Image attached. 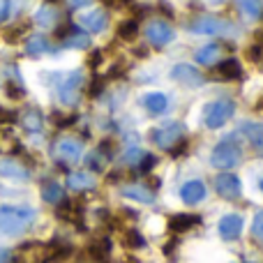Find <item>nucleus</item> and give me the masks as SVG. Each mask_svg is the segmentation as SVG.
Here are the masks:
<instances>
[{"label": "nucleus", "mask_w": 263, "mask_h": 263, "mask_svg": "<svg viewBox=\"0 0 263 263\" xmlns=\"http://www.w3.org/2000/svg\"><path fill=\"white\" fill-rule=\"evenodd\" d=\"M219 60V46L217 44H208L203 46V49L196 51V63L201 65H213Z\"/></svg>", "instance_id": "5701e85b"}, {"label": "nucleus", "mask_w": 263, "mask_h": 263, "mask_svg": "<svg viewBox=\"0 0 263 263\" xmlns=\"http://www.w3.org/2000/svg\"><path fill=\"white\" fill-rule=\"evenodd\" d=\"M0 176L9 178V180H26L28 168H23L21 164L14 162V159H3V162H0Z\"/></svg>", "instance_id": "2eb2a0df"}, {"label": "nucleus", "mask_w": 263, "mask_h": 263, "mask_svg": "<svg viewBox=\"0 0 263 263\" xmlns=\"http://www.w3.org/2000/svg\"><path fill=\"white\" fill-rule=\"evenodd\" d=\"M21 125L26 132H30V134H37V132H42L44 127V118H42V114L37 109H28L26 114H23L21 118Z\"/></svg>", "instance_id": "6ab92c4d"}, {"label": "nucleus", "mask_w": 263, "mask_h": 263, "mask_svg": "<svg viewBox=\"0 0 263 263\" xmlns=\"http://www.w3.org/2000/svg\"><path fill=\"white\" fill-rule=\"evenodd\" d=\"M81 153H83V143L79 139H74V136H65V139H60L58 143H55V155H58V159H63V162H67V164H77L79 159H81Z\"/></svg>", "instance_id": "6e6552de"}, {"label": "nucleus", "mask_w": 263, "mask_h": 263, "mask_svg": "<svg viewBox=\"0 0 263 263\" xmlns=\"http://www.w3.org/2000/svg\"><path fill=\"white\" fill-rule=\"evenodd\" d=\"M153 164H155V157H150V155H145V157H143V162H141V166H139V171H141V173L150 171V168H153Z\"/></svg>", "instance_id": "f704fd0d"}, {"label": "nucleus", "mask_w": 263, "mask_h": 263, "mask_svg": "<svg viewBox=\"0 0 263 263\" xmlns=\"http://www.w3.org/2000/svg\"><path fill=\"white\" fill-rule=\"evenodd\" d=\"M233 111H236L233 102H229V100L213 102V104H208V109H205V114H203V125L208 129L224 127V125L229 123V118L233 116Z\"/></svg>", "instance_id": "7ed1b4c3"}, {"label": "nucleus", "mask_w": 263, "mask_h": 263, "mask_svg": "<svg viewBox=\"0 0 263 263\" xmlns=\"http://www.w3.org/2000/svg\"><path fill=\"white\" fill-rule=\"evenodd\" d=\"M9 261V254L7 252H0V263H7Z\"/></svg>", "instance_id": "4c0bfd02"}, {"label": "nucleus", "mask_w": 263, "mask_h": 263, "mask_svg": "<svg viewBox=\"0 0 263 263\" xmlns=\"http://www.w3.org/2000/svg\"><path fill=\"white\" fill-rule=\"evenodd\" d=\"M49 3H55V0H49Z\"/></svg>", "instance_id": "79ce46f5"}, {"label": "nucleus", "mask_w": 263, "mask_h": 263, "mask_svg": "<svg viewBox=\"0 0 263 263\" xmlns=\"http://www.w3.org/2000/svg\"><path fill=\"white\" fill-rule=\"evenodd\" d=\"M259 187H261V192H263V178H261V182H259Z\"/></svg>", "instance_id": "ea45409f"}, {"label": "nucleus", "mask_w": 263, "mask_h": 263, "mask_svg": "<svg viewBox=\"0 0 263 263\" xmlns=\"http://www.w3.org/2000/svg\"><path fill=\"white\" fill-rule=\"evenodd\" d=\"M90 256L95 261H106V256H109V242H95V245H90Z\"/></svg>", "instance_id": "7c9ffc66"}, {"label": "nucleus", "mask_w": 263, "mask_h": 263, "mask_svg": "<svg viewBox=\"0 0 263 263\" xmlns=\"http://www.w3.org/2000/svg\"><path fill=\"white\" fill-rule=\"evenodd\" d=\"M180 136H182L180 123H166V125H162V127L153 129L150 139H153L159 148H171V145H176V141L180 139Z\"/></svg>", "instance_id": "1a4fd4ad"}, {"label": "nucleus", "mask_w": 263, "mask_h": 263, "mask_svg": "<svg viewBox=\"0 0 263 263\" xmlns=\"http://www.w3.org/2000/svg\"><path fill=\"white\" fill-rule=\"evenodd\" d=\"M180 199L185 201L187 205H196L205 199V185L201 180H190L182 185L180 190Z\"/></svg>", "instance_id": "ddd939ff"}, {"label": "nucleus", "mask_w": 263, "mask_h": 263, "mask_svg": "<svg viewBox=\"0 0 263 263\" xmlns=\"http://www.w3.org/2000/svg\"><path fill=\"white\" fill-rule=\"evenodd\" d=\"M9 14V0H0V21Z\"/></svg>", "instance_id": "e433bc0d"}, {"label": "nucleus", "mask_w": 263, "mask_h": 263, "mask_svg": "<svg viewBox=\"0 0 263 263\" xmlns=\"http://www.w3.org/2000/svg\"><path fill=\"white\" fill-rule=\"evenodd\" d=\"M81 86H83V74L81 72H69L67 77L60 81V86H58L60 104H65V106L77 104L79 92H81Z\"/></svg>", "instance_id": "20e7f679"}, {"label": "nucleus", "mask_w": 263, "mask_h": 263, "mask_svg": "<svg viewBox=\"0 0 263 263\" xmlns=\"http://www.w3.org/2000/svg\"><path fill=\"white\" fill-rule=\"evenodd\" d=\"M240 157H242V150L238 148L231 139H227L213 148V153H210V164H213L215 168H231L240 162Z\"/></svg>", "instance_id": "f03ea898"}, {"label": "nucleus", "mask_w": 263, "mask_h": 263, "mask_svg": "<svg viewBox=\"0 0 263 263\" xmlns=\"http://www.w3.org/2000/svg\"><path fill=\"white\" fill-rule=\"evenodd\" d=\"M35 21L40 23L42 28L53 26V23H55V9H51V7H40V9L35 12Z\"/></svg>", "instance_id": "bb28decb"}, {"label": "nucleus", "mask_w": 263, "mask_h": 263, "mask_svg": "<svg viewBox=\"0 0 263 263\" xmlns=\"http://www.w3.org/2000/svg\"><path fill=\"white\" fill-rule=\"evenodd\" d=\"M35 219V210L23 205H0V238H16Z\"/></svg>", "instance_id": "f257e3e1"}, {"label": "nucleus", "mask_w": 263, "mask_h": 263, "mask_svg": "<svg viewBox=\"0 0 263 263\" xmlns=\"http://www.w3.org/2000/svg\"><path fill=\"white\" fill-rule=\"evenodd\" d=\"M141 104H143V109L148 111V114L164 116L168 111V97L164 95V92H145V95L141 97Z\"/></svg>", "instance_id": "f8f14e48"}, {"label": "nucleus", "mask_w": 263, "mask_h": 263, "mask_svg": "<svg viewBox=\"0 0 263 263\" xmlns=\"http://www.w3.org/2000/svg\"><path fill=\"white\" fill-rule=\"evenodd\" d=\"M92 0H67V5L72 9H79V7H86V5H90Z\"/></svg>", "instance_id": "c9c22d12"}, {"label": "nucleus", "mask_w": 263, "mask_h": 263, "mask_svg": "<svg viewBox=\"0 0 263 263\" xmlns=\"http://www.w3.org/2000/svg\"><path fill=\"white\" fill-rule=\"evenodd\" d=\"M199 224V217H194V215H176V217L168 222V229L176 233H185L190 231L192 227H196Z\"/></svg>", "instance_id": "412c9836"}, {"label": "nucleus", "mask_w": 263, "mask_h": 263, "mask_svg": "<svg viewBox=\"0 0 263 263\" xmlns=\"http://www.w3.org/2000/svg\"><path fill=\"white\" fill-rule=\"evenodd\" d=\"M238 9L245 14L247 18H259L263 12V3L261 0H236Z\"/></svg>", "instance_id": "4be33fe9"}, {"label": "nucleus", "mask_w": 263, "mask_h": 263, "mask_svg": "<svg viewBox=\"0 0 263 263\" xmlns=\"http://www.w3.org/2000/svg\"><path fill=\"white\" fill-rule=\"evenodd\" d=\"M123 242L129 247V250H141V247L145 245V240H143V236H141L139 231H125V236H123Z\"/></svg>", "instance_id": "c756f323"}, {"label": "nucleus", "mask_w": 263, "mask_h": 263, "mask_svg": "<svg viewBox=\"0 0 263 263\" xmlns=\"http://www.w3.org/2000/svg\"><path fill=\"white\" fill-rule=\"evenodd\" d=\"M26 32H28V23H18V26H14V28H7V30H5V42H7V44H18Z\"/></svg>", "instance_id": "a878e982"}, {"label": "nucleus", "mask_w": 263, "mask_h": 263, "mask_svg": "<svg viewBox=\"0 0 263 263\" xmlns=\"http://www.w3.org/2000/svg\"><path fill=\"white\" fill-rule=\"evenodd\" d=\"M88 44H90V40L81 32H69L65 37V46H72V49H88Z\"/></svg>", "instance_id": "c85d7f7f"}, {"label": "nucleus", "mask_w": 263, "mask_h": 263, "mask_svg": "<svg viewBox=\"0 0 263 263\" xmlns=\"http://www.w3.org/2000/svg\"><path fill=\"white\" fill-rule=\"evenodd\" d=\"M242 229H245V219L238 213H229L219 219V236H222L224 240H236V238H240Z\"/></svg>", "instance_id": "9d476101"}, {"label": "nucleus", "mask_w": 263, "mask_h": 263, "mask_svg": "<svg viewBox=\"0 0 263 263\" xmlns=\"http://www.w3.org/2000/svg\"><path fill=\"white\" fill-rule=\"evenodd\" d=\"M215 77L224 79V81H236V79L242 77L240 65H238L236 60H224V63L217 65V69H215Z\"/></svg>", "instance_id": "f3484780"}, {"label": "nucleus", "mask_w": 263, "mask_h": 263, "mask_svg": "<svg viewBox=\"0 0 263 263\" xmlns=\"http://www.w3.org/2000/svg\"><path fill=\"white\" fill-rule=\"evenodd\" d=\"M171 79L185 88H196L203 83V74H201L199 69H194V65H187V63L176 65V67L171 69Z\"/></svg>", "instance_id": "0eeeda50"}, {"label": "nucleus", "mask_w": 263, "mask_h": 263, "mask_svg": "<svg viewBox=\"0 0 263 263\" xmlns=\"http://www.w3.org/2000/svg\"><path fill=\"white\" fill-rule=\"evenodd\" d=\"M252 236L259 242H263V210L254 217V224H252Z\"/></svg>", "instance_id": "72a5a7b5"}, {"label": "nucleus", "mask_w": 263, "mask_h": 263, "mask_svg": "<svg viewBox=\"0 0 263 263\" xmlns=\"http://www.w3.org/2000/svg\"><path fill=\"white\" fill-rule=\"evenodd\" d=\"M215 190H217V194L222 196V199H238L242 187H240V180H238L236 176L222 173V176L215 178Z\"/></svg>", "instance_id": "9b49d317"}, {"label": "nucleus", "mask_w": 263, "mask_h": 263, "mask_svg": "<svg viewBox=\"0 0 263 263\" xmlns=\"http://www.w3.org/2000/svg\"><path fill=\"white\" fill-rule=\"evenodd\" d=\"M28 55H42L46 53V49H49V42H46L44 35H32L30 40H28Z\"/></svg>", "instance_id": "393cba45"}, {"label": "nucleus", "mask_w": 263, "mask_h": 263, "mask_svg": "<svg viewBox=\"0 0 263 263\" xmlns=\"http://www.w3.org/2000/svg\"><path fill=\"white\" fill-rule=\"evenodd\" d=\"M120 194L125 196V199H132V201H139V203H153V192L148 190V187L143 185H127L120 190Z\"/></svg>", "instance_id": "dca6fc26"}, {"label": "nucleus", "mask_w": 263, "mask_h": 263, "mask_svg": "<svg viewBox=\"0 0 263 263\" xmlns=\"http://www.w3.org/2000/svg\"><path fill=\"white\" fill-rule=\"evenodd\" d=\"M240 132L254 148H263V123H245Z\"/></svg>", "instance_id": "aec40b11"}, {"label": "nucleus", "mask_w": 263, "mask_h": 263, "mask_svg": "<svg viewBox=\"0 0 263 263\" xmlns=\"http://www.w3.org/2000/svg\"><path fill=\"white\" fill-rule=\"evenodd\" d=\"M143 157H145L143 150H139V148H129L127 153L123 155V164H139Z\"/></svg>", "instance_id": "2f4dec72"}, {"label": "nucleus", "mask_w": 263, "mask_h": 263, "mask_svg": "<svg viewBox=\"0 0 263 263\" xmlns=\"http://www.w3.org/2000/svg\"><path fill=\"white\" fill-rule=\"evenodd\" d=\"M205 3H210V5H222L224 0H205Z\"/></svg>", "instance_id": "58836bf2"}, {"label": "nucleus", "mask_w": 263, "mask_h": 263, "mask_svg": "<svg viewBox=\"0 0 263 263\" xmlns=\"http://www.w3.org/2000/svg\"><path fill=\"white\" fill-rule=\"evenodd\" d=\"M81 26L86 28V30L90 32H102L106 28V23H109V18H106V14L102 12V9H92V12H86L81 14Z\"/></svg>", "instance_id": "4468645a"}, {"label": "nucleus", "mask_w": 263, "mask_h": 263, "mask_svg": "<svg viewBox=\"0 0 263 263\" xmlns=\"http://www.w3.org/2000/svg\"><path fill=\"white\" fill-rule=\"evenodd\" d=\"M42 196H44V201H49V203H58V201H63V187H60L58 182L49 180L42 187Z\"/></svg>", "instance_id": "b1692460"}, {"label": "nucleus", "mask_w": 263, "mask_h": 263, "mask_svg": "<svg viewBox=\"0 0 263 263\" xmlns=\"http://www.w3.org/2000/svg\"><path fill=\"white\" fill-rule=\"evenodd\" d=\"M145 37H148V42L153 46L162 49V46H166L176 37V32H173V28L166 21H150L148 28H145Z\"/></svg>", "instance_id": "423d86ee"}, {"label": "nucleus", "mask_w": 263, "mask_h": 263, "mask_svg": "<svg viewBox=\"0 0 263 263\" xmlns=\"http://www.w3.org/2000/svg\"><path fill=\"white\" fill-rule=\"evenodd\" d=\"M67 185L77 192H83V190H92L95 187V176L88 171H79V173H72L67 180Z\"/></svg>", "instance_id": "a211bd4d"}, {"label": "nucleus", "mask_w": 263, "mask_h": 263, "mask_svg": "<svg viewBox=\"0 0 263 263\" xmlns=\"http://www.w3.org/2000/svg\"><path fill=\"white\" fill-rule=\"evenodd\" d=\"M259 109H263V100H261V102H259Z\"/></svg>", "instance_id": "a19ab883"}, {"label": "nucleus", "mask_w": 263, "mask_h": 263, "mask_svg": "<svg viewBox=\"0 0 263 263\" xmlns=\"http://www.w3.org/2000/svg\"><path fill=\"white\" fill-rule=\"evenodd\" d=\"M5 92H7V97H9V100H14V102L23 100V95H26V92H23V88L16 86V83H7V86H5Z\"/></svg>", "instance_id": "473e14b6"}, {"label": "nucleus", "mask_w": 263, "mask_h": 263, "mask_svg": "<svg viewBox=\"0 0 263 263\" xmlns=\"http://www.w3.org/2000/svg\"><path fill=\"white\" fill-rule=\"evenodd\" d=\"M118 35H120V40L132 42L136 35H139V23H136V21H125V23H120V26H118Z\"/></svg>", "instance_id": "cd10ccee"}, {"label": "nucleus", "mask_w": 263, "mask_h": 263, "mask_svg": "<svg viewBox=\"0 0 263 263\" xmlns=\"http://www.w3.org/2000/svg\"><path fill=\"white\" fill-rule=\"evenodd\" d=\"M192 30L199 35H231V32H238V28L229 21H222V18L201 16L199 21L192 23Z\"/></svg>", "instance_id": "39448f33"}]
</instances>
